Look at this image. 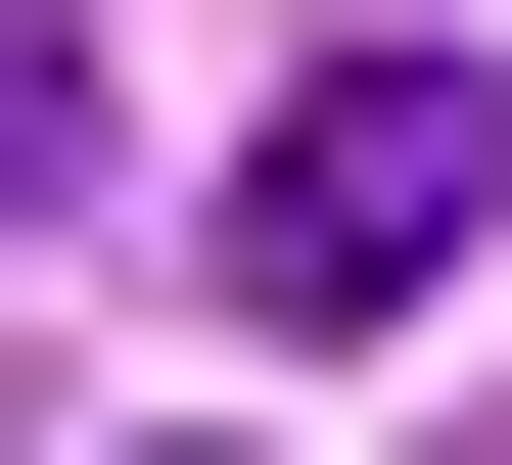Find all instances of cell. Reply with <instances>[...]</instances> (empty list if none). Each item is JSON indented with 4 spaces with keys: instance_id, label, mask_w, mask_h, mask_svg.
<instances>
[{
    "instance_id": "3957f363",
    "label": "cell",
    "mask_w": 512,
    "mask_h": 465,
    "mask_svg": "<svg viewBox=\"0 0 512 465\" xmlns=\"http://www.w3.org/2000/svg\"><path fill=\"white\" fill-rule=\"evenodd\" d=\"M466 465H512V419H466Z\"/></svg>"
},
{
    "instance_id": "7a4b0ae2",
    "label": "cell",
    "mask_w": 512,
    "mask_h": 465,
    "mask_svg": "<svg viewBox=\"0 0 512 465\" xmlns=\"http://www.w3.org/2000/svg\"><path fill=\"white\" fill-rule=\"evenodd\" d=\"M47 186H94V0H0V233H47Z\"/></svg>"
},
{
    "instance_id": "6da1fadb",
    "label": "cell",
    "mask_w": 512,
    "mask_h": 465,
    "mask_svg": "<svg viewBox=\"0 0 512 465\" xmlns=\"http://www.w3.org/2000/svg\"><path fill=\"white\" fill-rule=\"evenodd\" d=\"M466 233H512V93H466V47H326L280 140L187 186V279H233V326H280V372H373V326H419V279H466Z\"/></svg>"
}]
</instances>
